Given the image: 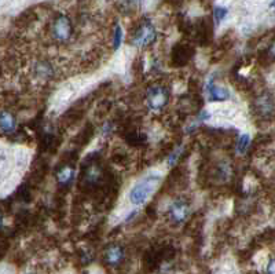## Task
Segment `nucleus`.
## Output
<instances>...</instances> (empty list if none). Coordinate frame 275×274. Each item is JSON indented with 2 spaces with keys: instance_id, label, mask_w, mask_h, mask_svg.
<instances>
[{
  "instance_id": "9",
  "label": "nucleus",
  "mask_w": 275,
  "mask_h": 274,
  "mask_svg": "<svg viewBox=\"0 0 275 274\" xmlns=\"http://www.w3.org/2000/svg\"><path fill=\"white\" fill-rule=\"evenodd\" d=\"M192 50H189V47H176V50H174V60L178 62L179 58H183V62H187V61L190 60V57H192Z\"/></svg>"
},
{
  "instance_id": "15",
  "label": "nucleus",
  "mask_w": 275,
  "mask_h": 274,
  "mask_svg": "<svg viewBox=\"0 0 275 274\" xmlns=\"http://www.w3.org/2000/svg\"><path fill=\"white\" fill-rule=\"evenodd\" d=\"M270 55H271V57H274V58H275V42L273 43V46L270 47Z\"/></svg>"
},
{
  "instance_id": "13",
  "label": "nucleus",
  "mask_w": 275,
  "mask_h": 274,
  "mask_svg": "<svg viewBox=\"0 0 275 274\" xmlns=\"http://www.w3.org/2000/svg\"><path fill=\"white\" fill-rule=\"evenodd\" d=\"M213 15H215V21L219 24V22H221V21L224 19V17L227 15V8H226V7H216Z\"/></svg>"
},
{
  "instance_id": "5",
  "label": "nucleus",
  "mask_w": 275,
  "mask_h": 274,
  "mask_svg": "<svg viewBox=\"0 0 275 274\" xmlns=\"http://www.w3.org/2000/svg\"><path fill=\"white\" fill-rule=\"evenodd\" d=\"M123 258H124V251L119 245H113L105 252V261L110 266H117L123 261Z\"/></svg>"
},
{
  "instance_id": "2",
  "label": "nucleus",
  "mask_w": 275,
  "mask_h": 274,
  "mask_svg": "<svg viewBox=\"0 0 275 274\" xmlns=\"http://www.w3.org/2000/svg\"><path fill=\"white\" fill-rule=\"evenodd\" d=\"M73 33V26L70 19L65 15H60L53 24V36L58 42H66Z\"/></svg>"
},
{
  "instance_id": "11",
  "label": "nucleus",
  "mask_w": 275,
  "mask_h": 274,
  "mask_svg": "<svg viewBox=\"0 0 275 274\" xmlns=\"http://www.w3.org/2000/svg\"><path fill=\"white\" fill-rule=\"evenodd\" d=\"M251 142V137L248 135V134H244V135H241L238 141V145H237V152L238 153H245V150L248 149V145Z\"/></svg>"
},
{
  "instance_id": "14",
  "label": "nucleus",
  "mask_w": 275,
  "mask_h": 274,
  "mask_svg": "<svg viewBox=\"0 0 275 274\" xmlns=\"http://www.w3.org/2000/svg\"><path fill=\"white\" fill-rule=\"evenodd\" d=\"M267 274H275V259L270 261L269 266H267Z\"/></svg>"
},
{
  "instance_id": "1",
  "label": "nucleus",
  "mask_w": 275,
  "mask_h": 274,
  "mask_svg": "<svg viewBox=\"0 0 275 274\" xmlns=\"http://www.w3.org/2000/svg\"><path fill=\"white\" fill-rule=\"evenodd\" d=\"M160 182H161V177L158 174H153V175H149L142 181H139L137 185L132 187V190L130 191L131 203L135 204V205L143 204L154 193V190L160 185Z\"/></svg>"
},
{
  "instance_id": "8",
  "label": "nucleus",
  "mask_w": 275,
  "mask_h": 274,
  "mask_svg": "<svg viewBox=\"0 0 275 274\" xmlns=\"http://www.w3.org/2000/svg\"><path fill=\"white\" fill-rule=\"evenodd\" d=\"M0 125H1V132L7 134V132H12L15 128V119L10 112H3L1 113V119H0Z\"/></svg>"
},
{
  "instance_id": "4",
  "label": "nucleus",
  "mask_w": 275,
  "mask_h": 274,
  "mask_svg": "<svg viewBox=\"0 0 275 274\" xmlns=\"http://www.w3.org/2000/svg\"><path fill=\"white\" fill-rule=\"evenodd\" d=\"M168 101V91L162 87H156L149 91L147 95V103H149L150 109L153 110H160L165 106Z\"/></svg>"
},
{
  "instance_id": "16",
  "label": "nucleus",
  "mask_w": 275,
  "mask_h": 274,
  "mask_svg": "<svg viewBox=\"0 0 275 274\" xmlns=\"http://www.w3.org/2000/svg\"><path fill=\"white\" fill-rule=\"evenodd\" d=\"M271 7H275V0L273 1V3H271Z\"/></svg>"
},
{
  "instance_id": "6",
  "label": "nucleus",
  "mask_w": 275,
  "mask_h": 274,
  "mask_svg": "<svg viewBox=\"0 0 275 274\" xmlns=\"http://www.w3.org/2000/svg\"><path fill=\"white\" fill-rule=\"evenodd\" d=\"M171 212V218L172 221L175 222H183L186 219V216L189 214V208L185 203L182 201H176V203L172 204V207L169 209Z\"/></svg>"
},
{
  "instance_id": "12",
  "label": "nucleus",
  "mask_w": 275,
  "mask_h": 274,
  "mask_svg": "<svg viewBox=\"0 0 275 274\" xmlns=\"http://www.w3.org/2000/svg\"><path fill=\"white\" fill-rule=\"evenodd\" d=\"M121 40H123V29H121V26H120V25H117V26H116V29H114V39H113L114 50H117V48L120 47Z\"/></svg>"
},
{
  "instance_id": "3",
  "label": "nucleus",
  "mask_w": 275,
  "mask_h": 274,
  "mask_svg": "<svg viewBox=\"0 0 275 274\" xmlns=\"http://www.w3.org/2000/svg\"><path fill=\"white\" fill-rule=\"evenodd\" d=\"M156 37V30L150 25V22H144L143 25L139 26V29L135 32V35L132 37V43L135 46H147L154 40Z\"/></svg>"
},
{
  "instance_id": "17",
  "label": "nucleus",
  "mask_w": 275,
  "mask_h": 274,
  "mask_svg": "<svg viewBox=\"0 0 275 274\" xmlns=\"http://www.w3.org/2000/svg\"><path fill=\"white\" fill-rule=\"evenodd\" d=\"M138 1H142V0H138Z\"/></svg>"
},
{
  "instance_id": "7",
  "label": "nucleus",
  "mask_w": 275,
  "mask_h": 274,
  "mask_svg": "<svg viewBox=\"0 0 275 274\" xmlns=\"http://www.w3.org/2000/svg\"><path fill=\"white\" fill-rule=\"evenodd\" d=\"M208 89H209V98L212 101H226V99L230 98L227 90L221 89V87H216L212 82L208 86Z\"/></svg>"
},
{
  "instance_id": "10",
  "label": "nucleus",
  "mask_w": 275,
  "mask_h": 274,
  "mask_svg": "<svg viewBox=\"0 0 275 274\" xmlns=\"http://www.w3.org/2000/svg\"><path fill=\"white\" fill-rule=\"evenodd\" d=\"M73 178V170L70 167H64L58 174V181L61 183H68Z\"/></svg>"
}]
</instances>
